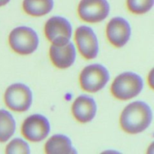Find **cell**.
Here are the masks:
<instances>
[{
	"label": "cell",
	"instance_id": "cell-3",
	"mask_svg": "<svg viewBox=\"0 0 154 154\" xmlns=\"http://www.w3.org/2000/svg\"><path fill=\"white\" fill-rule=\"evenodd\" d=\"M11 48L20 55H29L37 49L38 37L32 29L19 26L11 31L8 37Z\"/></svg>",
	"mask_w": 154,
	"mask_h": 154
},
{
	"label": "cell",
	"instance_id": "cell-10",
	"mask_svg": "<svg viewBox=\"0 0 154 154\" xmlns=\"http://www.w3.org/2000/svg\"><path fill=\"white\" fill-rule=\"evenodd\" d=\"M131 28L129 23L122 17H114L107 25L106 35L113 46L122 48L129 40Z\"/></svg>",
	"mask_w": 154,
	"mask_h": 154
},
{
	"label": "cell",
	"instance_id": "cell-15",
	"mask_svg": "<svg viewBox=\"0 0 154 154\" xmlns=\"http://www.w3.org/2000/svg\"><path fill=\"white\" fill-rule=\"evenodd\" d=\"M15 120L7 111L0 110V142H6L15 132Z\"/></svg>",
	"mask_w": 154,
	"mask_h": 154
},
{
	"label": "cell",
	"instance_id": "cell-16",
	"mask_svg": "<svg viewBox=\"0 0 154 154\" xmlns=\"http://www.w3.org/2000/svg\"><path fill=\"white\" fill-rule=\"evenodd\" d=\"M127 8L135 14H143L148 12L153 5V0H126Z\"/></svg>",
	"mask_w": 154,
	"mask_h": 154
},
{
	"label": "cell",
	"instance_id": "cell-9",
	"mask_svg": "<svg viewBox=\"0 0 154 154\" xmlns=\"http://www.w3.org/2000/svg\"><path fill=\"white\" fill-rule=\"evenodd\" d=\"M75 39L80 54L86 60L96 58L99 52L97 37L91 28L86 26L78 27L75 31Z\"/></svg>",
	"mask_w": 154,
	"mask_h": 154
},
{
	"label": "cell",
	"instance_id": "cell-5",
	"mask_svg": "<svg viewBox=\"0 0 154 154\" xmlns=\"http://www.w3.org/2000/svg\"><path fill=\"white\" fill-rule=\"evenodd\" d=\"M6 106L15 112H25L32 102V93L27 86L14 84L8 87L4 96Z\"/></svg>",
	"mask_w": 154,
	"mask_h": 154
},
{
	"label": "cell",
	"instance_id": "cell-1",
	"mask_svg": "<svg viewBox=\"0 0 154 154\" xmlns=\"http://www.w3.org/2000/svg\"><path fill=\"white\" fill-rule=\"evenodd\" d=\"M152 111L148 105L135 102L124 108L120 118L122 129L129 134H138L145 130L152 121Z\"/></svg>",
	"mask_w": 154,
	"mask_h": 154
},
{
	"label": "cell",
	"instance_id": "cell-12",
	"mask_svg": "<svg viewBox=\"0 0 154 154\" xmlns=\"http://www.w3.org/2000/svg\"><path fill=\"white\" fill-rule=\"evenodd\" d=\"M96 104L93 98L87 96H81L73 102L72 112L74 117L81 123L91 121L96 114Z\"/></svg>",
	"mask_w": 154,
	"mask_h": 154
},
{
	"label": "cell",
	"instance_id": "cell-18",
	"mask_svg": "<svg viewBox=\"0 0 154 154\" xmlns=\"http://www.w3.org/2000/svg\"><path fill=\"white\" fill-rule=\"evenodd\" d=\"M147 81H148V84L150 85V87H151V89H153V71H150V74H149L148 78H147Z\"/></svg>",
	"mask_w": 154,
	"mask_h": 154
},
{
	"label": "cell",
	"instance_id": "cell-2",
	"mask_svg": "<svg viewBox=\"0 0 154 154\" xmlns=\"http://www.w3.org/2000/svg\"><path fill=\"white\" fill-rule=\"evenodd\" d=\"M142 88L143 81L139 75L132 72H125L114 79L111 92L116 99L126 101L138 96Z\"/></svg>",
	"mask_w": 154,
	"mask_h": 154
},
{
	"label": "cell",
	"instance_id": "cell-4",
	"mask_svg": "<svg viewBox=\"0 0 154 154\" xmlns=\"http://www.w3.org/2000/svg\"><path fill=\"white\" fill-rule=\"evenodd\" d=\"M109 80V73L100 64H93L83 69L80 75V85L88 93H96L102 90Z\"/></svg>",
	"mask_w": 154,
	"mask_h": 154
},
{
	"label": "cell",
	"instance_id": "cell-13",
	"mask_svg": "<svg viewBox=\"0 0 154 154\" xmlns=\"http://www.w3.org/2000/svg\"><path fill=\"white\" fill-rule=\"evenodd\" d=\"M45 152L47 154L75 153L71 140L63 135H55L51 137L45 145Z\"/></svg>",
	"mask_w": 154,
	"mask_h": 154
},
{
	"label": "cell",
	"instance_id": "cell-7",
	"mask_svg": "<svg viewBox=\"0 0 154 154\" xmlns=\"http://www.w3.org/2000/svg\"><path fill=\"white\" fill-rule=\"evenodd\" d=\"M109 11L110 6L107 0H81L78 7L79 17L90 23L104 20Z\"/></svg>",
	"mask_w": 154,
	"mask_h": 154
},
{
	"label": "cell",
	"instance_id": "cell-17",
	"mask_svg": "<svg viewBox=\"0 0 154 154\" xmlns=\"http://www.w3.org/2000/svg\"><path fill=\"white\" fill-rule=\"evenodd\" d=\"M5 153L7 154H29L30 150L27 143L20 138H16L8 144Z\"/></svg>",
	"mask_w": 154,
	"mask_h": 154
},
{
	"label": "cell",
	"instance_id": "cell-14",
	"mask_svg": "<svg viewBox=\"0 0 154 154\" xmlns=\"http://www.w3.org/2000/svg\"><path fill=\"white\" fill-rule=\"evenodd\" d=\"M53 0H23V8L25 13L32 17H42L51 11Z\"/></svg>",
	"mask_w": 154,
	"mask_h": 154
},
{
	"label": "cell",
	"instance_id": "cell-8",
	"mask_svg": "<svg viewBox=\"0 0 154 154\" xmlns=\"http://www.w3.org/2000/svg\"><path fill=\"white\" fill-rule=\"evenodd\" d=\"M48 119L40 114L29 116L24 120L21 132L24 138L31 142H39L46 138L50 132Z\"/></svg>",
	"mask_w": 154,
	"mask_h": 154
},
{
	"label": "cell",
	"instance_id": "cell-19",
	"mask_svg": "<svg viewBox=\"0 0 154 154\" xmlns=\"http://www.w3.org/2000/svg\"><path fill=\"white\" fill-rule=\"evenodd\" d=\"M10 2V0H0V7L7 5Z\"/></svg>",
	"mask_w": 154,
	"mask_h": 154
},
{
	"label": "cell",
	"instance_id": "cell-6",
	"mask_svg": "<svg viewBox=\"0 0 154 154\" xmlns=\"http://www.w3.org/2000/svg\"><path fill=\"white\" fill-rule=\"evenodd\" d=\"M45 34L52 45L63 46L69 42L72 35V26L65 18L53 17L45 24Z\"/></svg>",
	"mask_w": 154,
	"mask_h": 154
},
{
	"label": "cell",
	"instance_id": "cell-11",
	"mask_svg": "<svg viewBox=\"0 0 154 154\" xmlns=\"http://www.w3.org/2000/svg\"><path fill=\"white\" fill-rule=\"evenodd\" d=\"M49 55L54 66L60 69H68L72 66L76 57L75 47L70 42L63 46L52 45L50 48Z\"/></svg>",
	"mask_w": 154,
	"mask_h": 154
}]
</instances>
